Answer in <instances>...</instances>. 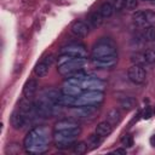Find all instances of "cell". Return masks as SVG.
<instances>
[{
    "label": "cell",
    "instance_id": "1",
    "mask_svg": "<svg viewBox=\"0 0 155 155\" xmlns=\"http://www.w3.org/2000/svg\"><path fill=\"white\" fill-rule=\"evenodd\" d=\"M50 130L45 126H36L30 130L24 138V148L29 154H42L50 143Z\"/></svg>",
    "mask_w": 155,
    "mask_h": 155
},
{
    "label": "cell",
    "instance_id": "2",
    "mask_svg": "<svg viewBox=\"0 0 155 155\" xmlns=\"http://www.w3.org/2000/svg\"><path fill=\"white\" fill-rule=\"evenodd\" d=\"M81 133V127H74V128H67V130H59L54 131L53 133V139L56 142V147L61 149H67L71 148L74 145L75 139Z\"/></svg>",
    "mask_w": 155,
    "mask_h": 155
},
{
    "label": "cell",
    "instance_id": "3",
    "mask_svg": "<svg viewBox=\"0 0 155 155\" xmlns=\"http://www.w3.org/2000/svg\"><path fill=\"white\" fill-rule=\"evenodd\" d=\"M113 54H117L116 45L114 44V41L111 39L102 38L93 46L92 52H91V58L101 57V56H113Z\"/></svg>",
    "mask_w": 155,
    "mask_h": 155
},
{
    "label": "cell",
    "instance_id": "4",
    "mask_svg": "<svg viewBox=\"0 0 155 155\" xmlns=\"http://www.w3.org/2000/svg\"><path fill=\"white\" fill-rule=\"evenodd\" d=\"M104 99V94L102 91H84L81 94L74 98L73 107H82V105H92L99 104Z\"/></svg>",
    "mask_w": 155,
    "mask_h": 155
},
{
    "label": "cell",
    "instance_id": "5",
    "mask_svg": "<svg viewBox=\"0 0 155 155\" xmlns=\"http://www.w3.org/2000/svg\"><path fill=\"white\" fill-rule=\"evenodd\" d=\"M86 64H87V59H86V58L75 57V58L70 59L69 62L58 65V73H59L61 75H63V76H69V75H71L73 73L84 69V67H85Z\"/></svg>",
    "mask_w": 155,
    "mask_h": 155
},
{
    "label": "cell",
    "instance_id": "6",
    "mask_svg": "<svg viewBox=\"0 0 155 155\" xmlns=\"http://www.w3.org/2000/svg\"><path fill=\"white\" fill-rule=\"evenodd\" d=\"M134 23H137L140 27H149L155 23V12L151 10H140L136 11L132 16Z\"/></svg>",
    "mask_w": 155,
    "mask_h": 155
},
{
    "label": "cell",
    "instance_id": "7",
    "mask_svg": "<svg viewBox=\"0 0 155 155\" xmlns=\"http://www.w3.org/2000/svg\"><path fill=\"white\" fill-rule=\"evenodd\" d=\"M61 54H69L73 57L86 58L87 57V50L81 44H68L61 48Z\"/></svg>",
    "mask_w": 155,
    "mask_h": 155
},
{
    "label": "cell",
    "instance_id": "8",
    "mask_svg": "<svg viewBox=\"0 0 155 155\" xmlns=\"http://www.w3.org/2000/svg\"><path fill=\"white\" fill-rule=\"evenodd\" d=\"M91 62L94 67L99 69H110L116 65L117 63V54L113 56H101V57H94L91 58Z\"/></svg>",
    "mask_w": 155,
    "mask_h": 155
},
{
    "label": "cell",
    "instance_id": "9",
    "mask_svg": "<svg viewBox=\"0 0 155 155\" xmlns=\"http://www.w3.org/2000/svg\"><path fill=\"white\" fill-rule=\"evenodd\" d=\"M127 76L133 84H143L147 78V73L142 65L133 64L127 70Z\"/></svg>",
    "mask_w": 155,
    "mask_h": 155
},
{
    "label": "cell",
    "instance_id": "10",
    "mask_svg": "<svg viewBox=\"0 0 155 155\" xmlns=\"http://www.w3.org/2000/svg\"><path fill=\"white\" fill-rule=\"evenodd\" d=\"M98 111V105L92 104V105H82V107H75L74 109V115L80 119H92Z\"/></svg>",
    "mask_w": 155,
    "mask_h": 155
},
{
    "label": "cell",
    "instance_id": "11",
    "mask_svg": "<svg viewBox=\"0 0 155 155\" xmlns=\"http://www.w3.org/2000/svg\"><path fill=\"white\" fill-rule=\"evenodd\" d=\"M70 31L78 38H85L90 31V27L84 21H75L70 27Z\"/></svg>",
    "mask_w": 155,
    "mask_h": 155
},
{
    "label": "cell",
    "instance_id": "12",
    "mask_svg": "<svg viewBox=\"0 0 155 155\" xmlns=\"http://www.w3.org/2000/svg\"><path fill=\"white\" fill-rule=\"evenodd\" d=\"M11 125L15 130H22L28 122H29V119L23 115L21 111H15L12 115H11Z\"/></svg>",
    "mask_w": 155,
    "mask_h": 155
},
{
    "label": "cell",
    "instance_id": "13",
    "mask_svg": "<svg viewBox=\"0 0 155 155\" xmlns=\"http://www.w3.org/2000/svg\"><path fill=\"white\" fill-rule=\"evenodd\" d=\"M36 91H38V82H36V80L35 79H29L25 82L24 87H23V94H24V97L28 98V99H30L31 97H34V94L36 93Z\"/></svg>",
    "mask_w": 155,
    "mask_h": 155
},
{
    "label": "cell",
    "instance_id": "14",
    "mask_svg": "<svg viewBox=\"0 0 155 155\" xmlns=\"http://www.w3.org/2000/svg\"><path fill=\"white\" fill-rule=\"evenodd\" d=\"M111 132H113V125H111L108 120L99 122V124L97 125V127H96V133H97L98 136L103 137V138H104V137H108Z\"/></svg>",
    "mask_w": 155,
    "mask_h": 155
},
{
    "label": "cell",
    "instance_id": "15",
    "mask_svg": "<svg viewBox=\"0 0 155 155\" xmlns=\"http://www.w3.org/2000/svg\"><path fill=\"white\" fill-rule=\"evenodd\" d=\"M62 92H63L64 94H68V96H74V97H76V96H79V94H81V93L84 92V90H82L80 86H78V85H74V84H69V82H65V84H64V86H63V90H62Z\"/></svg>",
    "mask_w": 155,
    "mask_h": 155
},
{
    "label": "cell",
    "instance_id": "16",
    "mask_svg": "<svg viewBox=\"0 0 155 155\" xmlns=\"http://www.w3.org/2000/svg\"><path fill=\"white\" fill-rule=\"evenodd\" d=\"M80 126L76 121L71 120V119H63V120H59L54 124V131H59V130H67V128H74V127H78Z\"/></svg>",
    "mask_w": 155,
    "mask_h": 155
},
{
    "label": "cell",
    "instance_id": "17",
    "mask_svg": "<svg viewBox=\"0 0 155 155\" xmlns=\"http://www.w3.org/2000/svg\"><path fill=\"white\" fill-rule=\"evenodd\" d=\"M87 22L92 28H98L99 25H102L103 23V17L101 16V13L98 11H93L88 15L87 17Z\"/></svg>",
    "mask_w": 155,
    "mask_h": 155
},
{
    "label": "cell",
    "instance_id": "18",
    "mask_svg": "<svg viewBox=\"0 0 155 155\" xmlns=\"http://www.w3.org/2000/svg\"><path fill=\"white\" fill-rule=\"evenodd\" d=\"M114 10H115V8H114V6H113L110 2H103V4L101 5L98 12L101 13V16H102L103 18H109V17L113 16Z\"/></svg>",
    "mask_w": 155,
    "mask_h": 155
},
{
    "label": "cell",
    "instance_id": "19",
    "mask_svg": "<svg viewBox=\"0 0 155 155\" xmlns=\"http://www.w3.org/2000/svg\"><path fill=\"white\" fill-rule=\"evenodd\" d=\"M48 70H50V65H47L45 62H39L35 67H34V74L36 75V76H39V78H44V76H46L47 75V73H48Z\"/></svg>",
    "mask_w": 155,
    "mask_h": 155
},
{
    "label": "cell",
    "instance_id": "20",
    "mask_svg": "<svg viewBox=\"0 0 155 155\" xmlns=\"http://www.w3.org/2000/svg\"><path fill=\"white\" fill-rule=\"evenodd\" d=\"M119 105L124 109V110H130L134 107V99L132 97H128V96H125V97H121L119 99Z\"/></svg>",
    "mask_w": 155,
    "mask_h": 155
},
{
    "label": "cell",
    "instance_id": "21",
    "mask_svg": "<svg viewBox=\"0 0 155 155\" xmlns=\"http://www.w3.org/2000/svg\"><path fill=\"white\" fill-rule=\"evenodd\" d=\"M107 120L113 125V124H117L121 120V113L117 109H111L108 111L107 114Z\"/></svg>",
    "mask_w": 155,
    "mask_h": 155
},
{
    "label": "cell",
    "instance_id": "22",
    "mask_svg": "<svg viewBox=\"0 0 155 155\" xmlns=\"http://www.w3.org/2000/svg\"><path fill=\"white\" fill-rule=\"evenodd\" d=\"M87 145H88L87 142H78V143H74V145L71 147L73 153L74 154H78V155L85 154L86 150H87Z\"/></svg>",
    "mask_w": 155,
    "mask_h": 155
},
{
    "label": "cell",
    "instance_id": "23",
    "mask_svg": "<svg viewBox=\"0 0 155 155\" xmlns=\"http://www.w3.org/2000/svg\"><path fill=\"white\" fill-rule=\"evenodd\" d=\"M131 62L133 64H137V65H145L147 62H145V58H144V54L143 53H139V52H136V53H132L131 54Z\"/></svg>",
    "mask_w": 155,
    "mask_h": 155
},
{
    "label": "cell",
    "instance_id": "24",
    "mask_svg": "<svg viewBox=\"0 0 155 155\" xmlns=\"http://www.w3.org/2000/svg\"><path fill=\"white\" fill-rule=\"evenodd\" d=\"M102 139H103V137L98 136L97 133L96 134H91L90 138H88V140H87V144L90 145L91 149H94V148H98L99 147V144L102 143Z\"/></svg>",
    "mask_w": 155,
    "mask_h": 155
},
{
    "label": "cell",
    "instance_id": "25",
    "mask_svg": "<svg viewBox=\"0 0 155 155\" xmlns=\"http://www.w3.org/2000/svg\"><path fill=\"white\" fill-rule=\"evenodd\" d=\"M144 40L147 41H154L155 40V27L154 25H149L145 28L144 34H143Z\"/></svg>",
    "mask_w": 155,
    "mask_h": 155
},
{
    "label": "cell",
    "instance_id": "26",
    "mask_svg": "<svg viewBox=\"0 0 155 155\" xmlns=\"http://www.w3.org/2000/svg\"><path fill=\"white\" fill-rule=\"evenodd\" d=\"M144 54V58H145V62L147 64H154L155 63V51L151 50V48H148L143 52Z\"/></svg>",
    "mask_w": 155,
    "mask_h": 155
},
{
    "label": "cell",
    "instance_id": "27",
    "mask_svg": "<svg viewBox=\"0 0 155 155\" xmlns=\"http://www.w3.org/2000/svg\"><path fill=\"white\" fill-rule=\"evenodd\" d=\"M121 143L125 148H131V147H133V137L131 134H125L121 138Z\"/></svg>",
    "mask_w": 155,
    "mask_h": 155
},
{
    "label": "cell",
    "instance_id": "28",
    "mask_svg": "<svg viewBox=\"0 0 155 155\" xmlns=\"http://www.w3.org/2000/svg\"><path fill=\"white\" fill-rule=\"evenodd\" d=\"M138 5V0H125L124 1V6L127 10H134Z\"/></svg>",
    "mask_w": 155,
    "mask_h": 155
},
{
    "label": "cell",
    "instance_id": "29",
    "mask_svg": "<svg viewBox=\"0 0 155 155\" xmlns=\"http://www.w3.org/2000/svg\"><path fill=\"white\" fill-rule=\"evenodd\" d=\"M73 58H75V57L69 56V54H61V56L57 58V63H58V65H61V64H64V63L69 62V61L73 59Z\"/></svg>",
    "mask_w": 155,
    "mask_h": 155
},
{
    "label": "cell",
    "instance_id": "30",
    "mask_svg": "<svg viewBox=\"0 0 155 155\" xmlns=\"http://www.w3.org/2000/svg\"><path fill=\"white\" fill-rule=\"evenodd\" d=\"M153 114H154L153 109H151L150 107H147V108L144 109V111H143L142 116H143V119H144V120H148V119H150V117L153 116Z\"/></svg>",
    "mask_w": 155,
    "mask_h": 155
},
{
    "label": "cell",
    "instance_id": "31",
    "mask_svg": "<svg viewBox=\"0 0 155 155\" xmlns=\"http://www.w3.org/2000/svg\"><path fill=\"white\" fill-rule=\"evenodd\" d=\"M42 62H45L47 65H52V63L54 62V57H53V54H47V56H45L42 59H41Z\"/></svg>",
    "mask_w": 155,
    "mask_h": 155
},
{
    "label": "cell",
    "instance_id": "32",
    "mask_svg": "<svg viewBox=\"0 0 155 155\" xmlns=\"http://www.w3.org/2000/svg\"><path fill=\"white\" fill-rule=\"evenodd\" d=\"M113 153L116 154V155H126V149H124V148H119V149H115Z\"/></svg>",
    "mask_w": 155,
    "mask_h": 155
},
{
    "label": "cell",
    "instance_id": "33",
    "mask_svg": "<svg viewBox=\"0 0 155 155\" xmlns=\"http://www.w3.org/2000/svg\"><path fill=\"white\" fill-rule=\"evenodd\" d=\"M114 1H115V4H116L117 7H121V6H124V1L125 0H114Z\"/></svg>",
    "mask_w": 155,
    "mask_h": 155
},
{
    "label": "cell",
    "instance_id": "34",
    "mask_svg": "<svg viewBox=\"0 0 155 155\" xmlns=\"http://www.w3.org/2000/svg\"><path fill=\"white\" fill-rule=\"evenodd\" d=\"M151 144H153V145L155 147V136H154V137L151 138Z\"/></svg>",
    "mask_w": 155,
    "mask_h": 155
},
{
    "label": "cell",
    "instance_id": "35",
    "mask_svg": "<svg viewBox=\"0 0 155 155\" xmlns=\"http://www.w3.org/2000/svg\"><path fill=\"white\" fill-rule=\"evenodd\" d=\"M140 1H150V0H140Z\"/></svg>",
    "mask_w": 155,
    "mask_h": 155
},
{
    "label": "cell",
    "instance_id": "36",
    "mask_svg": "<svg viewBox=\"0 0 155 155\" xmlns=\"http://www.w3.org/2000/svg\"><path fill=\"white\" fill-rule=\"evenodd\" d=\"M153 111H154V114H155V108H154V109H153Z\"/></svg>",
    "mask_w": 155,
    "mask_h": 155
}]
</instances>
